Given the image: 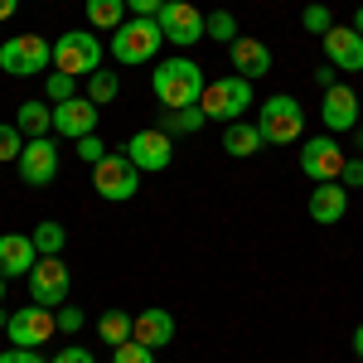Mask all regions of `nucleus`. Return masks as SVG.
I'll list each match as a JSON object with an SVG mask.
<instances>
[{
    "instance_id": "nucleus-36",
    "label": "nucleus",
    "mask_w": 363,
    "mask_h": 363,
    "mask_svg": "<svg viewBox=\"0 0 363 363\" xmlns=\"http://www.w3.org/2000/svg\"><path fill=\"white\" fill-rule=\"evenodd\" d=\"M54 363H97V359H92V349H83V344H63L54 354Z\"/></svg>"
},
{
    "instance_id": "nucleus-24",
    "label": "nucleus",
    "mask_w": 363,
    "mask_h": 363,
    "mask_svg": "<svg viewBox=\"0 0 363 363\" xmlns=\"http://www.w3.org/2000/svg\"><path fill=\"white\" fill-rule=\"evenodd\" d=\"M203 121H208V116L199 112V107H174V112L160 107V131H165V136H194Z\"/></svg>"
},
{
    "instance_id": "nucleus-7",
    "label": "nucleus",
    "mask_w": 363,
    "mask_h": 363,
    "mask_svg": "<svg viewBox=\"0 0 363 363\" xmlns=\"http://www.w3.org/2000/svg\"><path fill=\"white\" fill-rule=\"evenodd\" d=\"M49 63H54V49H49L44 34H15V39L0 44V68H5L10 78H34V73H44Z\"/></svg>"
},
{
    "instance_id": "nucleus-22",
    "label": "nucleus",
    "mask_w": 363,
    "mask_h": 363,
    "mask_svg": "<svg viewBox=\"0 0 363 363\" xmlns=\"http://www.w3.org/2000/svg\"><path fill=\"white\" fill-rule=\"evenodd\" d=\"M15 126L25 131V140L49 136V131H54V102H20V112H15Z\"/></svg>"
},
{
    "instance_id": "nucleus-20",
    "label": "nucleus",
    "mask_w": 363,
    "mask_h": 363,
    "mask_svg": "<svg viewBox=\"0 0 363 363\" xmlns=\"http://www.w3.org/2000/svg\"><path fill=\"white\" fill-rule=\"evenodd\" d=\"M131 339H140L145 349H165L169 339H174V315L160 306H150V310H140L136 315V330H131Z\"/></svg>"
},
{
    "instance_id": "nucleus-6",
    "label": "nucleus",
    "mask_w": 363,
    "mask_h": 363,
    "mask_svg": "<svg viewBox=\"0 0 363 363\" xmlns=\"http://www.w3.org/2000/svg\"><path fill=\"white\" fill-rule=\"evenodd\" d=\"M165 34H160V20H145V15H131L121 29H112V58L116 63H150L160 54Z\"/></svg>"
},
{
    "instance_id": "nucleus-30",
    "label": "nucleus",
    "mask_w": 363,
    "mask_h": 363,
    "mask_svg": "<svg viewBox=\"0 0 363 363\" xmlns=\"http://www.w3.org/2000/svg\"><path fill=\"white\" fill-rule=\"evenodd\" d=\"M301 25H306L310 34L325 39V34L335 29V15H330V5H306V10H301Z\"/></svg>"
},
{
    "instance_id": "nucleus-9",
    "label": "nucleus",
    "mask_w": 363,
    "mask_h": 363,
    "mask_svg": "<svg viewBox=\"0 0 363 363\" xmlns=\"http://www.w3.org/2000/svg\"><path fill=\"white\" fill-rule=\"evenodd\" d=\"M25 281H29V301H34V306H49V310H58L68 301V291H73L68 262H58V257H39Z\"/></svg>"
},
{
    "instance_id": "nucleus-31",
    "label": "nucleus",
    "mask_w": 363,
    "mask_h": 363,
    "mask_svg": "<svg viewBox=\"0 0 363 363\" xmlns=\"http://www.w3.org/2000/svg\"><path fill=\"white\" fill-rule=\"evenodd\" d=\"M20 150H25V131L15 121H0V160H20Z\"/></svg>"
},
{
    "instance_id": "nucleus-13",
    "label": "nucleus",
    "mask_w": 363,
    "mask_h": 363,
    "mask_svg": "<svg viewBox=\"0 0 363 363\" xmlns=\"http://www.w3.org/2000/svg\"><path fill=\"white\" fill-rule=\"evenodd\" d=\"M169 140H174V136H165L160 126H150V131H136L121 150L131 155V165H136L140 174H155V169H169V155H174Z\"/></svg>"
},
{
    "instance_id": "nucleus-28",
    "label": "nucleus",
    "mask_w": 363,
    "mask_h": 363,
    "mask_svg": "<svg viewBox=\"0 0 363 363\" xmlns=\"http://www.w3.org/2000/svg\"><path fill=\"white\" fill-rule=\"evenodd\" d=\"M208 39H218V44H233V39H238L233 10H208Z\"/></svg>"
},
{
    "instance_id": "nucleus-33",
    "label": "nucleus",
    "mask_w": 363,
    "mask_h": 363,
    "mask_svg": "<svg viewBox=\"0 0 363 363\" xmlns=\"http://www.w3.org/2000/svg\"><path fill=\"white\" fill-rule=\"evenodd\" d=\"M54 320H58V330H63V335H78V330L87 325V315H83L78 306H58V310H54Z\"/></svg>"
},
{
    "instance_id": "nucleus-41",
    "label": "nucleus",
    "mask_w": 363,
    "mask_h": 363,
    "mask_svg": "<svg viewBox=\"0 0 363 363\" xmlns=\"http://www.w3.org/2000/svg\"><path fill=\"white\" fill-rule=\"evenodd\" d=\"M354 354H359V359H363V325H359V330H354Z\"/></svg>"
},
{
    "instance_id": "nucleus-3",
    "label": "nucleus",
    "mask_w": 363,
    "mask_h": 363,
    "mask_svg": "<svg viewBox=\"0 0 363 363\" xmlns=\"http://www.w3.org/2000/svg\"><path fill=\"white\" fill-rule=\"evenodd\" d=\"M257 131H262L267 145H291V140L306 136V107H301L296 97L277 92V97H267V102L257 107Z\"/></svg>"
},
{
    "instance_id": "nucleus-32",
    "label": "nucleus",
    "mask_w": 363,
    "mask_h": 363,
    "mask_svg": "<svg viewBox=\"0 0 363 363\" xmlns=\"http://www.w3.org/2000/svg\"><path fill=\"white\" fill-rule=\"evenodd\" d=\"M112 363H155V349H145L140 339H126L112 349Z\"/></svg>"
},
{
    "instance_id": "nucleus-42",
    "label": "nucleus",
    "mask_w": 363,
    "mask_h": 363,
    "mask_svg": "<svg viewBox=\"0 0 363 363\" xmlns=\"http://www.w3.org/2000/svg\"><path fill=\"white\" fill-rule=\"evenodd\" d=\"M354 29H359V34H363V5H359V10H354Z\"/></svg>"
},
{
    "instance_id": "nucleus-39",
    "label": "nucleus",
    "mask_w": 363,
    "mask_h": 363,
    "mask_svg": "<svg viewBox=\"0 0 363 363\" xmlns=\"http://www.w3.org/2000/svg\"><path fill=\"white\" fill-rule=\"evenodd\" d=\"M344 184H363V155L359 160H344V174H339Z\"/></svg>"
},
{
    "instance_id": "nucleus-18",
    "label": "nucleus",
    "mask_w": 363,
    "mask_h": 363,
    "mask_svg": "<svg viewBox=\"0 0 363 363\" xmlns=\"http://www.w3.org/2000/svg\"><path fill=\"white\" fill-rule=\"evenodd\" d=\"M228 54H233V68H238L247 83H257L262 73H272V49H267L262 39H252V34H238V39L228 44Z\"/></svg>"
},
{
    "instance_id": "nucleus-21",
    "label": "nucleus",
    "mask_w": 363,
    "mask_h": 363,
    "mask_svg": "<svg viewBox=\"0 0 363 363\" xmlns=\"http://www.w3.org/2000/svg\"><path fill=\"white\" fill-rule=\"evenodd\" d=\"M267 140H262V131H257V121H233V126H223V150L233 155V160H247V155H257Z\"/></svg>"
},
{
    "instance_id": "nucleus-19",
    "label": "nucleus",
    "mask_w": 363,
    "mask_h": 363,
    "mask_svg": "<svg viewBox=\"0 0 363 363\" xmlns=\"http://www.w3.org/2000/svg\"><path fill=\"white\" fill-rule=\"evenodd\" d=\"M344 213H349V189L339 179H325V184L310 189V218L315 223H339Z\"/></svg>"
},
{
    "instance_id": "nucleus-14",
    "label": "nucleus",
    "mask_w": 363,
    "mask_h": 363,
    "mask_svg": "<svg viewBox=\"0 0 363 363\" xmlns=\"http://www.w3.org/2000/svg\"><path fill=\"white\" fill-rule=\"evenodd\" d=\"M97 102L92 97H73V102H58L54 107V131L58 136H68V140H83L97 131Z\"/></svg>"
},
{
    "instance_id": "nucleus-11",
    "label": "nucleus",
    "mask_w": 363,
    "mask_h": 363,
    "mask_svg": "<svg viewBox=\"0 0 363 363\" xmlns=\"http://www.w3.org/2000/svg\"><path fill=\"white\" fill-rule=\"evenodd\" d=\"M344 145H339L335 136H310L306 145H301V169H306V179H315V184H325V179H339L344 174Z\"/></svg>"
},
{
    "instance_id": "nucleus-43",
    "label": "nucleus",
    "mask_w": 363,
    "mask_h": 363,
    "mask_svg": "<svg viewBox=\"0 0 363 363\" xmlns=\"http://www.w3.org/2000/svg\"><path fill=\"white\" fill-rule=\"evenodd\" d=\"M0 301H5V277H0Z\"/></svg>"
},
{
    "instance_id": "nucleus-4",
    "label": "nucleus",
    "mask_w": 363,
    "mask_h": 363,
    "mask_svg": "<svg viewBox=\"0 0 363 363\" xmlns=\"http://www.w3.org/2000/svg\"><path fill=\"white\" fill-rule=\"evenodd\" d=\"M54 68L68 78H92L102 68V39L97 29H68L54 39Z\"/></svg>"
},
{
    "instance_id": "nucleus-12",
    "label": "nucleus",
    "mask_w": 363,
    "mask_h": 363,
    "mask_svg": "<svg viewBox=\"0 0 363 363\" xmlns=\"http://www.w3.org/2000/svg\"><path fill=\"white\" fill-rule=\"evenodd\" d=\"M15 165H20V179H25V184L44 189V184L58 179V145L49 136H34V140H25V150H20Z\"/></svg>"
},
{
    "instance_id": "nucleus-1",
    "label": "nucleus",
    "mask_w": 363,
    "mask_h": 363,
    "mask_svg": "<svg viewBox=\"0 0 363 363\" xmlns=\"http://www.w3.org/2000/svg\"><path fill=\"white\" fill-rule=\"evenodd\" d=\"M150 92L169 112L174 107H199V97H203V68H199L194 58H165L150 73Z\"/></svg>"
},
{
    "instance_id": "nucleus-23",
    "label": "nucleus",
    "mask_w": 363,
    "mask_h": 363,
    "mask_svg": "<svg viewBox=\"0 0 363 363\" xmlns=\"http://www.w3.org/2000/svg\"><path fill=\"white\" fill-rule=\"evenodd\" d=\"M87 29H121L126 25V0H83Z\"/></svg>"
},
{
    "instance_id": "nucleus-29",
    "label": "nucleus",
    "mask_w": 363,
    "mask_h": 363,
    "mask_svg": "<svg viewBox=\"0 0 363 363\" xmlns=\"http://www.w3.org/2000/svg\"><path fill=\"white\" fill-rule=\"evenodd\" d=\"M44 92H49V102H73V97H78V78H68V73H49V78H44Z\"/></svg>"
},
{
    "instance_id": "nucleus-10",
    "label": "nucleus",
    "mask_w": 363,
    "mask_h": 363,
    "mask_svg": "<svg viewBox=\"0 0 363 363\" xmlns=\"http://www.w3.org/2000/svg\"><path fill=\"white\" fill-rule=\"evenodd\" d=\"M58 330L54 310L49 306H20L15 315H10V325H5V335H10V344H20V349H39V344H49Z\"/></svg>"
},
{
    "instance_id": "nucleus-17",
    "label": "nucleus",
    "mask_w": 363,
    "mask_h": 363,
    "mask_svg": "<svg viewBox=\"0 0 363 363\" xmlns=\"http://www.w3.org/2000/svg\"><path fill=\"white\" fill-rule=\"evenodd\" d=\"M325 54H330V63H335L339 73H363V34L354 25L349 29H330L325 34Z\"/></svg>"
},
{
    "instance_id": "nucleus-35",
    "label": "nucleus",
    "mask_w": 363,
    "mask_h": 363,
    "mask_svg": "<svg viewBox=\"0 0 363 363\" xmlns=\"http://www.w3.org/2000/svg\"><path fill=\"white\" fill-rule=\"evenodd\" d=\"M0 363H49L39 349H20V344H10V349H0Z\"/></svg>"
},
{
    "instance_id": "nucleus-2",
    "label": "nucleus",
    "mask_w": 363,
    "mask_h": 363,
    "mask_svg": "<svg viewBox=\"0 0 363 363\" xmlns=\"http://www.w3.org/2000/svg\"><path fill=\"white\" fill-rule=\"evenodd\" d=\"M252 102H257V97H252V83L242 78V73H228V78L203 83L199 112L208 116V121H223V126H233V121H242V116H247Z\"/></svg>"
},
{
    "instance_id": "nucleus-25",
    "label": "nucleus",
    "mask_w": 363,
    "mask_h": 363,
    "mask_svg": "<svg viewBox=\"0 0 363 363\" xmlns=\"http://www.w3.org/2000/svg\"><path fill=\"white\" fill-rule=\"evenodd\" d=\"M131 330H136V320H131L126 310H102V320H97V339L112 344V349H116V344H126Z\"/></svg>"
},
{
    "instance_id": "nucleus-37",
    "label": "nucleus",
    "mask_w": 363,
    "mask_h": 363,
    "mask_svg": "<svg viewBox=\"0 0 363 363\" xmlns=\"http://www.w3.org/2000/svg\"><path fill=\"white\" fill-rule=\"evenodd\" d=\"M160 5H165V0H126V10H131V15H145V20H155Z\"/></svg>"
},
{
    "instance_id": "nucleus-34",
    "label": "nucleus",
    "mask_w": 363,
    "mask_h": 363,
    "mask_svg": "<svg viewBox=\"0 0 363 363\" xmlns=\"http://www.w3.org/2000/svg\"><path fill=\"white\" fill-rule=\"evenodd\" d=\"M102 155H107V140L97 136V131H92V136H83V140H78V160H83V165H97Z\"/></svg>"
},
{
    "instance_id": "nucleus-40",
    "label": "nucleus",
    "mask_w": 363,
    "mask_h": 363,
    "mask_svg": "<svg viewBox=\"0 0 363 363\" xmlns=\"http://www.w3.org/2000/svg\"><path fill=\"white\" fill-rule=\"evenodd\" d=\"M15 10H20V0H0V25H5V20H15Z\"/></svg>"
},
{
    "instance_id": "nucleus-26",
    "label": "nucleus",
    "mask_w": 363,
    "mask_h": 363,
    "mask_svg": "<svg viewBox=\"0 0 363 363\" xmlns=\"http://www.w3.org/2000/svg\"><path fill=\"white\" fill-rule=\"evenodd\" d=\"M34 238V247H39V257H58L63 252V242H68V233H63V223H54V218H44V223L29 233Z\"/></svg>"
},
{
    "instance_id": "nucleus-5",
    "label": "nucleus",
    "mask_w": 363,
    "mask_h": 363,
    "mask_svg": "<svg viewBox=\"0 0 363 363\" xmlns=\"http://www.w3.org/2000/svg\"><path fill=\"white\" fill-rule=\"evenodd\" d=\"M92 189H97V199H107V203H126V199H136V189H140V169L131 165L126 150H107V155L92 165Z\"/></svg>"
},
{
    "instance_id": "nucleus-38",
    "label": "nucleus",
    "mask_w": 363,
    "mask_h": 363,
    "mask_svg": "<svg viewBox=\"0 0 363 363\" xmlns=\"http://www.w3.org/2000/svg\"><path fill=\"white\" fill-rule=\"evenodd\" d=\"M335 73H339L335 63H320V68H315V87H320V92H325V87H335V83H339Z\"/></svg>"
},
{
    "instance_id": "nucleus-16",
    "label": "nucleus",
    "mask_w": 363,
    "mask_h": 363,
    "mask_svg": "<svg viewBox=\"0 0 363 363\" xmlns=\"http://www.w3.org/2000/svg\"><path fill=\"white\" fill-rule=\"evenodd\" d=\"M34 262H39V247H34V238L25 233H0V277H29L34 272Z\"/></svg>"
},
{
    "instance_id": "nucleus-8",
    "label": "nucleus",
    "mask_w": 363,
    "mask_h": 363,
    "mask_svg": "<svg viewBox=\"0 0 363 363\" xmlns=\"http://www.w3.org/2000/svg\"><path fill=\"white\" fill-rule=\"evenodd\" d=\"M155 20H160V34L169 44H179V49H194L199 39L208 34V15L199 5H189V0H165Z\"/></svg>"
},
{
    "instance_id": "nucleus-27",
    "label": "nucleus",
    "mask_w": 363,
    "mask_h": 363,
    "mask_svg": "<svg viewBox=\"0 0 363 363\" xmlns=\"http://www.w3.org/2000/svg\"><path fill=\"white\" fill-rule=\"evenodd\" d=\"M116 92H121V78H116L112 68H97V73L87 78V92H83V97H92L97 107H107V102H112Z\"/></svg>"
},
{
    "instance_id": "nucleus-15",
    "label": "nucleus",
    "mask_w": 363,
    "mask_h": 363,
    "mask_svg": "<svg viewBox=\"0 0 363 363\" xmlns=\"http://www.w3.org/2000/svg\"><path fill=\"white\" fill-rule=\"evenodd\" d=\"M320 116H325V131L330 136H339V131H349V126H359V92L354 87H325V107H320Z\"/></svg>"
}]
</instances>
